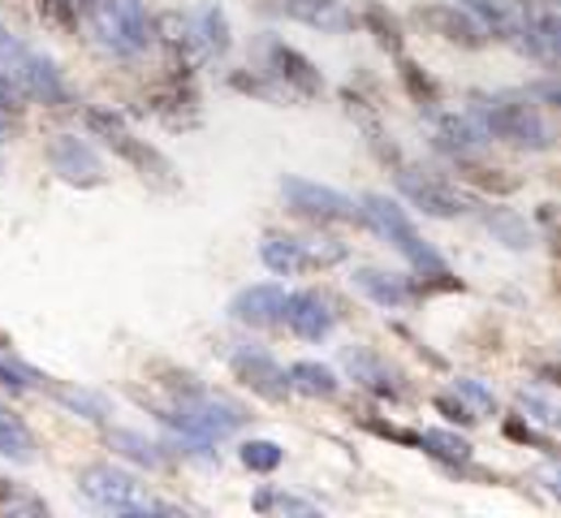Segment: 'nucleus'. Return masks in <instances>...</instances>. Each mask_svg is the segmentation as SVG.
I'll list each match as a JSON object with an SVG mask.
<instances>
[{"mask_svg":"<svg viewBox=\"0 0 561 518\" xmlns=\"http://www.w3.org/2000/svg\"><path fill=\"white\" fill-rule=\"evenodd\" d=\"M476 117H480V126H484L489 139H501V143H510V148H523V151L553 148V130H549V122L536 113L531 95H527V100L476 95Z\"/></svg>","mask_w":561,"mask_h":518,"instance_id":"f257e3e1","label":"nucleus"},{"mask_svg":"<svg viewBox=\"0 0 561 518\" xmlns=\"http://www.w3.org/2000/svg\"><path fill=\"white\" fill-rule=\"evenodd\" d=\"M160 419L182 433V437H199V441H225L233 437L238 428H247V411L233 402V398H220V393H195V398H173L169 411H160Z\"/></svg>","mask_w":561,"mask_h":518,"instance_id":"f03ea898","label":"nucleus"},{"mask_svg":"<svg viewBox=\"0 0 561 518\" xmlns=\"http://www.w3.org/2000/svg\"><path fill=\"white\" fill-rule=\"evenodd\" d=\"M358 221L371 225L380 238H389L415 273H436V268H445L440 251H436L432 242H423L415 221L407 217V208H402L398 199H389V195H363V199H358Z\"/></svg>","mask_w":561,"mask_h":518,"instance_id":"7ed1b4c3","label":"nucleus"},{"mask_svg":"<svg viewBox=\"0 0 561 518\" xmlns=\"http://www.w3.org/2000/svg\"><path fill=\"white\" fill-rule=\"evenodd\" d=\"M95 26V39L117 57H142L156 39L142 0H87L82 9Z\"/></svg>","mask_w":561,"mask_h":518,"instance_id":"20e7f679","label":"nucleus"},{"mask_svg":"<svg viewBox=\"0 0 561 518\" xmlns=\"http://www.w3.org/2000/svg\"><path fill=\"white\" fill-rule=\"evenodd\" d=\"M78 488L87 502H95L100 510H113V515H178V506H160L151 497H142V484L113 467V462H91L78 471Z\"/></svg>","mask_w":561,"mask_h":518,"instance_id":"39448f33","label":"nucleus"},{"mask_svg":"<svg viewBox=\"0 0 561 518\" xmlns=\"http://www.w3.org/2000/svg\"><path fill=\"white\" fill-rule=\"evenodd\" d=\"M280 195H285V204H289L302 221H316V225L358 221V208H354L351 195H342V191H333V186H320V182H311V177L285 173V177H280Z\"/></svg>","mask_w":561,"mask_h":518,"instance_id":"423d86ee","label":"nucleus"},{"mask_svg":"<svg viewBox=\"0 0 561 518\" xmlns=\"http://www.w3.org/2000/svg\"><path fill=\"white\" fill-rule=\"evenodd\" d=\"M415 22H420L427 35L445 39V44H458V48H484L489 44V31L454 0H436V4H420L415 9Z\"/></svg>","mask_w":561,"mask_h":518,"instance_id":"0eeeda50","label":"nucleus"},{"mask_svg":"<svg viewBox=\"0 0 561 518\" xmlns=\"http://www.w3.org/2000/svg\"><path fill=\"white\" fill-rule=\"evenodd\" d=\"M48 164H53V173H57L61 182H70L78 191H95V186L108 182L104 160L91 151V143H82L78 135H57V139L48 143Z\"/></svg>","mask_w":561,"mask_h":518,"instance_id":"6e6552de","label":"nucleus"},{"mask_svg":"<svg viewBox=\"0 0 561 518\" xmlns=\"http://www.w3.org/2000/svg\"><path fill=\"white\" fill-rule=\"evenodd\" d=\"M398 191H402V199H411V208H420L423 217L454 221L462 212V195L454 186H445L440 177L411 169V164H398Z\"/></svg>","mask_w":561,"mask_h":518,"instance_id":"1a4fd4ad","label":"nucleus"},{"mask_svg":"<svg viewBox=\"0 0 561 518\" xmlns=\"http://www.w3.org/2000/svg\"><path fill=\"white\" fill-rule=\"evenodd\" d=\"M229 368H233V376H238L251 393H260V398H268V402H285V398H289L285 368H280L273 355H264V350L242 346V350L229 355Z\"/></svg>","mask_w":561,"mask_h":518,"instance_id":"9d476101","label":"nucleus"},{"mask_svg":"<svg viewBox=\"0 0 561 518\" xmlns=\"http://www.w3.org/2000/svg\"><path fill=\"white\" fill-rule=\"evenodd\" d=\"M280 324H285L294 337H302V342H324V337L333 333V324H337V311H329V302L320 295L302 290V295H285Z\"/></svg>","mask_w":561,"mask_h":518,"instance_id":"9b49d317","label":"nucleus"},{"mask_svg":"<svg viewBox=\"0 0 561 518\" xmlns=\"http://www.w3.org/2000/svg\"><path fill=\"white\" fill-rule=\"evenodd\" d=\"M268 74L277 78L285 91L302 95V100H311V95L324 91V74L311 66V57H302L298 48H289V44H280V39L268 44Z\"/></svg>","mask_w":561,"mask_h":518,"instance_id":"f8f14e48","label":"nucleus"},{"mask_svg":"<svg viewBox=\"0 0 561 518\" xmlns=\"http://www.w3.org/2000/svg\"><path fill=\"white\" fill-rule=\"evenodd\" d=\"M342 364L351 371L354 384H363L367 393H376V398H389V402H402L407 398V384H402V371L389 368L380 355H371L367 346H354L342 355Z\"/></svg>","mask_w":561,"mask_h":518,"instance_id":"ddd939ff","label":"nucleus"},{"mask_svg":"<svg viewBox=\"0 0 561 518\" xmlns=\"http://www.w3.org/2000/svg\"><path fill=\"white\" fill-rule=\"evenodd\" d=\"M280 307H285V290L280 286H247L229 298V315L247 329H277L280 324Z\"/></svg>","mask_w":561,"mask_h":518,"instance_id":"4468645a","label":"nucleus"},{"mask_svg":"<svg viewBox=\"0 0 561 518\" xmlns=\"http://www.w3.org/2000/svg\"><path fill=\"white\" fill-rule=\"evenodd\" d=\"M18 78H22L26 100H39V104H48V108H61V104L70 100V91H66V82L57 74V66H53L48 57L31 53V48H22V57H18Z\"/></svg>","mask_w":561,"mask_h":518,"instance_id":"2eb2a0df","label":"nucleus"},{"mask_svg":"<svg viewBox=\"0 0 561 518\" xmlns=\"http://www.w3.org/2000/svg\"><path fill=\"white\" fill-rule=\"evenodd\" d=\"M108 148L117 151L126 164H135L142 182H156L160 191H173V186H178V173H173V164H169L160 151L151 148L147 139H135L130 130H122V135H113V139H108Z\"/></svg>","mask_w":561,"mask_h":518,"instance_id":"dca6fc26","label":"nucleus"},{"mask_svg":"<svg viewBox=\"0 0 561 518\" xmlns=\"http://www.w3.org/2000/svg\"><path fill=\"white\" fill-rule=\"evenodd\" d=\"M489 143L484 126L471 122V117H458V113H440L436 117V148L449 151L454 160H476Z\"/></svg>","mask_w":561,"mask_h":518,"instance_id":"f3484780","label":"nucleus"},{"mask_svg":"<svg viewBox=\"0 0 561 518\" xmlns=\"http://www.w3.org/2000/svg\"><path fill=\"white\" fill-rule=\"evenodd\" d=\"M354 286L371 298L376 307H389V311H402L407 302H415L411 277H402V273H385V268H354Z\"/></svg>","mask_w":561,"mask_h":518,"instance_id":"a211bd4d","label":"nucleus"},{"mask_svg":"<svg viewBox=\"0 0 561 518\" xmlns=\"http://www.w3.org/2000/svg\"><path fill=\"white\" fill-rule=\"evenodd\" d=\"M191 26H195V44H199L204 57H225V53H229L233 31H229V18H225L220 4H211V0L199 4V9L191 13Z\"/></svg>","mask_w":561,"mask_h":518,"instance_id":"6ab92c4d","label":"nucleus"},{"mask_svg":"<svg viewBox=\"0 0 561 518\" xmlns=\"http://www.w3.org/2000/svg\"><path fill=\"white\" fill-rule=\"evenodd\" d=\"M260 260H264L268 273L294 277V273L307 268V242H302V238H289V233H268V238L260 242Z\"/></svg>","mask_w":561,"mask_h":518,"instance_id":"aec40b11","label":"nucleus"},{"mask_svg":"<svg viewBox=\"0 0 561 518\" xmlns=\"http://www.w3.org/2000/svg\"><path fill=\"white\" fill-rule=\"evenodd\" d=\"M285 380H289V393H302V398H337V389H342V380H337V371L324 368V364H311V359H302V364H289L285 368Z\"/></svg>","mask_w":561,"mask_h":518,"instance_id":"412c9836","label":"nucleus"},{"mask_svg":"<svg viewBox=\"0 0 561 518\" xmlns=\"http://www.w3.org/2000/svg\"><path fill=\"white\" fill-rule=\"evenodd\" d=\"M480 217H484V229H489L501 246H510V251H527V246L536 242V233H531L527 217H518L514 208H496V204H489V208H480Z\"/></svg>","mask_w":561,"mask_h":518,"instance_id":"4be33fe9","label":"nucleus"},{"mask_svg":"<svg viewBox=\"0 0 561 518\" xmlns=\"http://www.w3.org/2000/svg\"><path fill=\"white\" fill-rule=\"evenodd\" d=\"M285 13L307 22V26H320V31H346V26H354V18L337 0H285Z\"/></svg>","mask_w":561,"mask_h":518,"instance_id":"5701e85b","label":"nucleus"},{"mask_svg":"<svg viewBox=\"0 0 561 518\" xmlns=\"http://www.w3.org/2000/svg\"><path fill=\"white\" fill-rule=\"evenodd\" d=\"M108 449L113 453H122L126 462H135V467H147V471H160L164 467V453H160V445H151L142 433H130V428H108Z\"/></svg>","mask_w":561,"mask_h":518,"instance_id":"b1692460","label":"nucleus"},{"mask_svg":"<svg viewBox=\"0 0 561 518\" xmlns=\"http://www.w3.org/2000/svg\"><path fill=\"white\" fill-rule=\"evenodd\" d=\"M44 389L66 406L73 415H82V419H95V424H108V402L100 398V393H91V389H73V384H57V380H44Z\"/></svg>","mask_w":561,"mask_h":518,"instance_id":"393cba45","label":"nucleus"},{"mask_svg":"<svg viewBox=\"0 0 561 518\" xmlns=\"http://www.w3.org/2000/svg\"><path fill=\"white\" fill-rule=\"evenodd\" d=\"M0 453L9 462H35V433L0 402Z\"/></svg>","mask_w":561,"mask_h":518,"instance_id":"a878e982","label":"nucleus"},{"mask_svg":"<svg viewBox=\"0 0 561 518\" xmlns=\"http://www.w3.org/2000/svg\"><path fill=\"white\" fill-rule=\"evenodd\" d=\"M358 22H363V31L367 35H376V44L385 48V53H402V22L385 9V4H376V0H367L363 4V13H358Z\"/></svg>","mask_w":561,"mask_h":518,"instance_id":"bb28decb","label":"nucleus"},{"mask_svg":"<svg viewBox=\"0 0 561 518\" xmlns=\"http://www.w3.org/2000/svg\"><path fill=\"white\" fill-rule=\"evenodd\" d=\"M420 449L427 458L445 462V467H467V462H471V441L458 437V433H440V428L420 433Z\"/></svg>","mask_w":561,"mask_h":518,"instance_id":"cd10ccee","label":"nucleus"},{"mask_svg":"<svg viewBox=\"0 0 561 518\" xmlns=\"http://www.w3.org/2000/svg\"><path fill=\"white\" fill-rule=\"evenodd\" d=\"M398 78H402V87H407V95L420 104L423 113H436V104H440V87H436V78L427 74L423 66H415V61H398Z\"/></svg>","mask_w":561,"mask_h":518,"instance_id":"c85d7f7f","label":"nucleus"},{"mask_svg":"<svg viewBox=\"0 0 561 518\" xmlns=\"http://www.w3.org/2000/svg\"><path fill=\"white\" fill-rule=\"evenodd\" d=\"M251 506H255L260 515H298V518L320 515V506H316V502L294 497V493H280V488H260V493L251 497Z\"/></svg>","mask_w":561,"mask_h":518,"instance_id":"c756f323","label":"nucleus"},{"mask_svg":"<svg viewBox=\"0 0 561 518\" xmlns=\"http://www.w3.org/2000/svg\"><path fill=\"white\" fill-rule=\"evenodd\" d=\"M454 4H462V9L484 26V31H496V39L514 26V13H510L501 0H454Z\"/></svg>","mask_w":561,"mask_h":518,"instance_id":"7c9ffc66","label":"nucleus"},{"mask_svg":"<svg viewBox=\"0 0 561 518\" xmlns=\"http://www.w3.org/2000/svg\"><path fill=\"white\" fill-rule=\"evenodd\" d=\"M238 458H242V467H247V471H255V475H273L280 462H285V449H280L277 441H264V437H260V441L242 445V453H238Z\"/></svg>","mask_w":561,"mask_h":518,"instance_id":"2f4dec72","label":"nucleus"},{"mask_svg":"<svg viewBox=\"0 0 561 518\" xmlns=\"http://www.w3.org/2000/svg\"><path fill=\"white\" fill-rule=\"evenodd\" d=\"M462 169H467V177L476 182V186H484L492 195H514L518 191V177H510L505 169H484V164H471V160H458Z\"/></svg>","mask_w":561,"mask_h":518,"instance_id":"473e14b6","label":"nucleus"},{"mask_svg":"<svg viewBox=\"0 0 561 518\" xmlns=\"http://www.w3.org/2000/svg\"><path fill=\"white\" fill-rule=\"evenodd\" d=\"M82 126L95 135V139H113V135H122V130H130L126 126V117L122 113H113V108H82Z\"/></svg>","mask_w":561,"mask_h":518,"instance_id":"72a5a7b5","label":"nucleus"},{"mask_svg":"<svg viewBox=\"0 0 561 518\" xmlns=\"http://www.w3.org/2000/svg\"><path fill=\"white\" fill-rule=\"evenodd\" d=\"M156 376H164L160 384L173 393V398H195V393H204L208 384L195 376V371H182V368H169V364H156Z\"/></svg>","mask_w":561,"mask_h":518,"instance_id":"f704fd0d","label":"nucleus"},{"mask_svg":"<svg viewBox=\"0 0 561 518\" xmlns=\"http://www.w3.org/2000/svg\"><path fill=\"white\" fill-rule=\"evenodd\" d=\"M454 393L476 411V415H496V398H492V389H484L480 380H471V376H458L454 380Z\"/></svg>","mask_w":561,"mask_h":518,"instance_id":"c9c22d12","label":"nucleus"},{"mask_svg":"<svg viewBox=\"0 0 561 518\" xmlns=\"http://www.w3.org/2000/svg\"><path fill=\"white\" fill-rule=\"evenodd\" d=\"M44 380H48V376H39V371L26 368V364H9V359H0V389H9V393L44 389Z\"/></svg>","mask_w":561,"mask_h":518,"instance_id":"e433bc0d","label":"nucleus"},{"mask_svg":"<svg viewBox=\"0 0 561 518\" xmlns=\"http://www.w3.org/2000/svg\"><path fill=\"white\" fill-rule=\"evenodd\" d=\"M35 9H39V18H44L48 26H57V31H73V22H78V9H73L70 0H35Z\"/></svg>","mask_w":561,"mask_h":518,"instance_id":"4c0bfd02","label":"nucleus"},{"mask_svg":"<svg viewBox=\"0 0 561 518\" xmlns=\"http://www.w3.org/2000/svg\"><path fill=\"white\" fill-rule=\"evenodd\" d=\"M432 406H436L445 419H454V424H476V419H480V415H476L458 393H454V398H449V393H440V398H432Z\"/></svg>","mask_w":561,"mask_h":518,"instance_id":"58836bf2","label":"nucleus"},{"mask_svg":"<svg viewBox=\"0 0 561 518\" xmlns=\"http://www.w3.org/2000/svg\"><path fill=\"white\" fill-rule=\"evenodd\" d=\"M238 91H247V95H264V100H277V87L268 82V78H255V74H233L229 78Z\"/></svg>","mask_w":561,"mask_h":518,"instance_id":"ea45409f","label":"nucleus"},{"mask_svg":"<svg viewBox=\"0 0 561 518\" xmlns=\"http://www.w3.org/2000/svg\"><path fill=\"white\" fill-rule=\"evenodd\" d=\"M505 437H514V441H531V445H540V449H549V441H545L531 424H518V419H510V424H505Z\"/></svg>","mask_w":561,"mask_h":518,"instance_id":"a19ab883","label":"nucleus"},{"mask_svg":"<svg viewBox=\"0 0 561 518\" xmlns=\"http://www.w3.org/2000/svg\"><path fill=\"white\" fill-rule=\"evenodd\" d=\"M518 406H523V411H536V419H545V424L553 419V406H549V402H540L536 393H523V398H518Z\"/></svg>","mask_w":561,"mask_h":518,"instance_id":"79ce46f5","label":"nucleus"},{"mask_svg":"<svg viewBox=\"0 0 561 518\" xmlns=\"http://www.w3.org/2000/svg\"><path fill=\"white\" fill-rule=\"evenodd\" d=\"M531 95H540L545 104H558L561 95H558V82H540V87H531Z\"/></svg>","mask_w":561,"mask_h":518,"instance_id":"37998d69","label":"nucleus"},{"mask_svg":"<svg viewBox=\"0 0 561 518\" xmlns=\"http://www.w3.org/2000/svg\"><path fill=\"white\" fill-rule=\"evenodd\" d=\"M13 493H18V484H9V480H0V506H4V502H9Z\"/></svg>","mask_w":561,"mask_h":518,"instance_id":"c03bdc74","label":"nucleus"},{"mask_svg":"<svg viewBox=\"0 0 561 518\" xmlns=\"http://www.w3.org/2000/svg\"><path fill=\"white\" fill-rule=\"evenodd\" d=\"M13 44H18V39H13V35H9V31H4V26H0V53H9V48H13Z\"/></svg>","mask_w":561,"mask_h":518,"instance_id":"a18cd8bd","label":"nucleus"},{"mask_svg":"<svg viewBox=\"0 0 561 518\" xmlns=\"http://www.w3.org/2000/svg\"><path fill=\"white\" fill-rule=\"evenodd\" d=\"M9 346H13V342H9V333L0 329V350H9Z\"/></svg>","mask_w":561,"mask_h":518,"instance_id":"49530a36","label":"nucleus"},{"mask_svg":"<svg viewBox=\"0 0 561 518\" xmlns=\"http://www.w3.org/2000/svg\"><path fill=\"white\" fill-rule=\"evenodd\" d=\"M73 9H78V13H82V9H87V0H70Z\"/></svg>","mask_w":561,"mask_h":518,"instance_id":"de8ad7c7","label":"nucleus"}]
</instances>
